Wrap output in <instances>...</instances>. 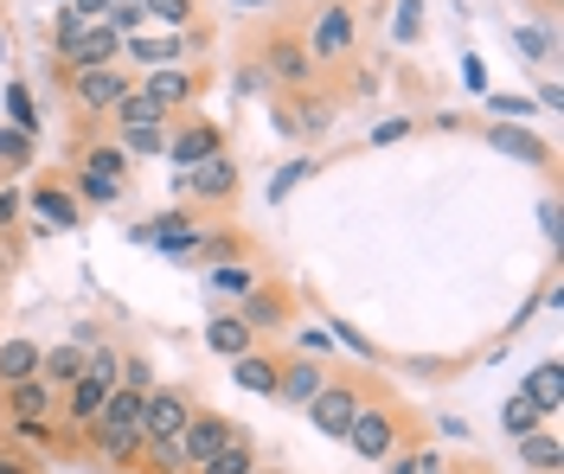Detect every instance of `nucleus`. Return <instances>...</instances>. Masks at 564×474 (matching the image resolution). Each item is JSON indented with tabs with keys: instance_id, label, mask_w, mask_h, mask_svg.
<instances>
[{
	"instance_id": "1",
	"label": "nucleus",
	"mask_w": 564,
	"mask_h": 474,
	"mask_svg": "<svg viewBox=\"0 0 564 474\" xmlns=\"http://www.w3.org/2000/svg\"><path fill=\"white\" fill-rule=\"evenodd\" d=\"M141 398L148 392H109L104 417H97V442H104L109 455H129L141 442Z\"/></svg>"
},
{
	"instance_id": "2",
	"label": "nucleus",
	"mask_w": 564,
	"mask_h": 474,
	"mask_svg": "<svg viewBox=\"0 0 564 474\" xmlns=\"http://www.w3.org/2000/svg\"><path fill=\"white\" fill-rule=\"evenodd\" d=\"M70 97H77L90 115H109L122 97H129V84H122V71H116V65H84V71L70 77Z\"/></svg>"
},
{
	"instance_id": "3",
	"label": "nucleus",
	"mask_w": 564,
	"mask_h": 474,
	"mask_svg": "<svg viewBox=\"0 0 564 474\" xmlns=\"http://www.w3.org/2000/svg\"><path fill=\"white\" fill-rule=\"evenodd\" d=\"M186 417H193V410H186L180 392H154V398H141V437L154 442V449H161V442H180Z\"/></svg>"
},
{
	"instance_id": "4",
	"label": "nucleus",
	"mask_w": 564,
	"mask_h": 474,
	"mask_svg": "<svg viewBox=\"0 0 564 474\" xmlns=\"http://www.w3.org/2000/svg\"><path fill=\"white\" fill-rule=\"evenodd\" d=\"M238 437L225 417H186V430H180V462H193V469H206L212 455L225 449V442Z\"/></svg>"
},
{
	"instance_id": "5",
	"label": "nucleus",
	"mask_w": 564,
	"mask_h": 474,
	"mask_svg": "<svg viewBox=\"0 0 564 474\" xmlns=\"http://www.w3.org/2000/svg\"><path fill=\"white\" fill-rule=\"evenodd\" d=\"M58 52H65L70 65L84 71V65H109V58L122 52V38H116V33L104 26V20H97V26H84V33H70L65 45H58Z\"/></svg>"
},
{
	"instance_id": "6",
	"label": "nucleus",
	"mask_w": 564,
	"mask_h": 474,
	"mask_svg": "<svg viewBox=\"0 0 564 474\" xmlns=\"http://www.w3.org/2000/svg\"><path fill=\"white\" fill-rule=\"evenodd\" d=\"M352 410H359L352 392H327V385H321L315 398H308V417H315V430H327V437H347Z\"/></svg>"
},
{
	"instance_id": "7",
	"label": "nucleus",
	"mask_w": 564,
	"mask_h": 474,
	"mask_svg": "<svg viewBox=\"0 0 564 474\" xmlns=\"http://www.w3.org/2000/svg\"><path fill=\"white\" fill-rule=\"evenodd\" d=\"M347 442L359 449V455H386V449H391V423L379 417V410H352Z\"/></svg>"
},
{
	"instance_id": "8",
	"label": "nucleus",
	"mask_w": 564,
	"mask_h": 474,
	"mask_svg": "<svg viewBox=\"0 0 564 474\" xmlns=\"http://www.w3.org/2000/svg\"><path fill=\"white\" fill-rule=\"evenodd\" d=\"M347 45H352V13L347 7H327L315 26V58H340Z\"/></svg>"
},
{
	"instance_id": "9",
	"label": "nucleus",
	"mask_w": 564,
	"mask_h": 474,
	"mask_svg": "<svg viewBox=\"0 0 564 474\" xmlns=\"http://www.w3.org/2000/svg\"><path fill=\"white\" fill-rule=\"evenodd\" d=\"M148 97H154L161 110L186 103V97H193V71H180V65H154V77H148Z\"/></svg>"
},
{
	"instance_id": "10",
	"label": "nucleus",
	"mask_w": 564,
	"mask_h": 474,
	"mask_svg": "<svg viewBox=\"0 0 564 474\" xmlns=\"http://www.w3.org/2000/svg\"><path fill=\"white\" fill-rule=\"evenodd\" d=\"M116 167H122V154H116V147H109V154H90L84 192H90V199H122V174H116Z\"/></svg>"
},
{
	"instance_id": "11",
	"label": "nucleus",
	"mask_w": 564,
	"mask_h": 474,
	"mask_svg": "<svg viewBox=\"0 0 564 474\" xmlns=\"http://www.w3.org/2000/svg\"><path fill=\"white\" fill-rule=\"evenodd\" d=\"M104 404H109V385L84 378V372L70 378V417H77V423H97V417H104Z\"/></svg>"
},
{
	"instance_id": "12",
	"label": "nucleus",
	"mask_w": 564,
	"mask_h": 474,
	"mask_svg": "<svg viewBox=\"0 0 564 474\" xmlns=\"http://www.w3.org/2000/svg\"><path fill=\"white\" fill-rule=\"evenodd\" d=\"M33 372H39L33 340H7V346H0V378H7V385H20V378H33Z\"/></svg>"
},
{
	"instance_id": "13",
	"label": "nucleus",
	"mask_w": 564,
	"mask_h": 474,
	"mask_svg": "<svg viewBox=\"0 0 564 474\" xmlns=\"http://www.w3.org/2000/svg\"><path fill=\"white\" fill-rule=\"evenodd\" d=\"M193 192H206V199H225V192H231V161H225V154H206V161L193 167Z\"/></svg>"
},
{
	"instance_id": "14",
	"label": "nucleus",
	"mask_w": 564,
	"mask_h": 474,
	"mask_svg": "<svg viewBox=\"0 0 564 474\" xmlns=\"http://www.w3.org/2000/svg\"><path fill=\"white\" fill-rule=\"evenodd\" d=\"M270 71H276L282 84H302V77H308V52H302L295 38H276V45H270Z\"/></svg>"
},
{
	"instance_id": "15",
	"label": "nucleus",
	"mask_w": 564,
	"mask_h": 474,
	"mask_svg": "<svg viewBox=\"0 0 564 474\" xmlns=\"http://www.w3.org/2000/svg\"><path fill=\"white\" fill-rule=\"evenodd\" d=\"M7 404H13V417H20V423H39V417L52 410V398H45V385H33V378H20V385L7 392Z\"/></svg>"
},
{
	"instance_id": "16",
	"label": "nucleus",
	"mask_w": 564,
	"mask_h": 474,
	"mask_svg": "<svg viewBox=\"0 0 564 474\" xmlns=\"http://www.w3.org/2000/svg\"><path fill=\"white\" fill-rule=\"evenodd\" d=\"M33 212L45 224H77V206H70V192H58V186H39V192H33Z\"/></svg>"
},
{
	"instance_id": "17",
	"label": "nucleus",
	"mask_w": 564,
	"mask_h": 474,
	"mask_svg": "<svg viewBox=\"0 0 564 474\" xmlns=\"http://www.w3.org/2000/svg\"><path fill=\"white\" fill-rule=\"evenodd\" d=\"M206 154H218V135H212L206 122H199V129H186V135L174 142V161H180V167H199Z\"/></svg>"
},
{
	"instance_id": "18",
	"label": "nucleus",
	"mask_w": 564,
	"mask_h": 474,
	"mask_svg": "<svg viewBox=\"0 0 564 474\" xmlns=\"http://www.w3.org/2000/svg\"><path fill=\"white\" fill-rule=\"evenodd\" d=\"M161 103H154V97H148V90H129V97H122V103H116V122H122V129H141V122H161Z\"/></svg>"
},
{
	"instance_id": "19",
	"label": "nucleus",
	"mask_w": 564,
	"mask_h": 474,
	"mask_svg": "<svg viewBox=\"0 0 564 474\" xmlns=\"http://www.w3.org/2000/svg\"><path fill=\"white\" fill-rule=\"evenodd\" d=\"M250 469H257V462H250V442H245V437H231L199 474H250Z\"/></svg>"
},
{
	"instance_id": "20",
	"label": "nucleus",
	"mask_w": 564,
	"mask_h": 474,
	"mask_svg": "<svg viewBox=\"0 0 564 474\" xmlns=\"http://www.w3.org/2000/svg\"><path fill=\"white\" fill-rule=\"evenodd\" d=\"M527 398L539 404V410H558V404H564V378H558V365H539V372H532Z\"/></svg>"
},
{
	"instance_id": "21",
	"label": "nucleus",
	"mask_w": 564,
	"mask_h": 474,
	"mask_svg": "<svg viewBox=\"0 0 564 474\" xmlns=\"http://www.w3.org/2000/svg\"><path fill=\"white\" fill-rule=\"evenodd\" d=\"M206 340H212V353H231V360H245L250 328H245V321H212V328H206Z\"/></svg>"
},
{
	"instance_id": "22",
	"label": "nucleus",
	"mask_w": 564,
	"mask_h": 474,
	"mask_svg": "<svg viewBox=\"0 0 564 474\" xmlns=\"http://www.w3.org/2000/svg\"><path fill=\"white\" fill-rule=\"evenodd\" d=\"M276 392L289 404H308L321 392V372H315V365H289V378H276Z\"/></svg>"
},
{
	"instance_id": "23",
	"label": "nucleus",
	"mask_w": 564,
	"mask_h": 474,
	"mask_svg": "<svg viewBox=\"0 0 564 474\" xmlns=\"http://www.w3.org/2000/svg\"><path fill=\"white\" fill-rule=\"evenodd\" d=\"M238 385H245V392H276V365L270 360H238Z\"/></svg>"
},
{
	"instance_id": "24",
	"label": "nucleus",
	"mask_w": 564,
	"mask_h": 474,
	"mask_svg": "<svg viewBox=\"0 0 564 474\" xmlns=\"http://www.w3.org/2000/svg\"><path fill=\"white\" fill-rule=\"evenodd\" d=\"M141 20H161V26H186V13H193V0H135Z\"/></svg>"
},
{
	"instance_id": "25",
	"label": "nucleus",
	"mask_w": 564,
	"mask_h": 474,
	"mask_svg": "<svg viewBox=\"0 0 564 474\" xmlns=\"http://www.w3.org/2000/svg\"><path fill=\"white\" fill-rule=\"evenodd\" d=\"M494 147L500 154H520V161H545V147L532 142V135H520V129H494Z\"/></svg>"
},
{
	"instance_id": "26",
	"label": "nucleus",
	"mask_w": 564,
	"mask_h": 474,
	"mask_svg": "<svg viewBox=\"0 0 564 474\" xmlns=\"http://www.w3.org/2000/svg\"><path fill=\"white\" fill-rule=\"evenodd\" d=\"M39 365H45V378H77V372H84V360H77V346H58V353H39Z\"/></svg>"
},
{
	"instance_id": "27",
	"label": "nucleus",
	"mask_w": 564,
	"mask_h": 474,
	"mask_svg": "<svg viewBox=\"0 0 564 474\" xmlns=\"http://www.w3.org/2000/svg\"><path fill=\"white\" fill-rule=\"evenodd\" d=\"M122 142L135 147V154H161L167 135H161V122H141V129H122Z\"/></svg>"
},
{
	"instance_id": "28",
	"label": "nucleus",
	"mask_w": 564,
	"mask_h": 474,
	"mask_svg": "<svg viewBox=\"0 0 564 474\" xmlns=\"http://www.w3.org/2000/svg\"><path fill=\"white\" fill-rule=\"evenodd\" d=\"M129 52H135L141 65H174V58H180V45H167V38H135Z\"/></svg>"
},
{
	"instance_id": "29",
	"label": "nucleus",
	"mask_w": 564,
	"mask_h": 474,
	"mask_svg": "<svg viewBox=\"0 0 564 474\" xmlns=\"http://www.w3.org/2000/svg\"><path fill=\"white\" fill-rule=\"evenodd\" d=\"M7 115H13V129H20V135L39 122V115H33V97H26L20 84H7Z\"/></svg>"
},
{
	"instance_id": "30",
	"label": "nucleus",
	"mask_w": 564,
	"mask_h": 474,
	"mask_svg": "<svg viewBox=\"0 0 564 474\" xmlns=\"http://www.w3.org/2000/svg\"><path fill=\"white\" fill-rule=\"evenodd\" d=\"M532 423H539V404H532V398H513V404H507V430H513V437H527Z\"/></svg>"
},
{
	"instance_id": "31",
	"label": "nucleus",
	"mask_w": 564,
	"mask_h": 474,
	"mask_svg": "<svg viewBox=\"0 0 564 474\" xmlns=\"http://www.w3.org/2000/svg\"><path fill=\"white\" fill-rule=\"evenodd\" d=\"M527 462H532V469H558V442H552V437H532L527 442Z\"/></svg>"
},
{
	"instance_id": "32",
	"label": "nucleus",
	"mask_w": 564,
	"mask_h": 474,
	"mask_svg": "<svg viewBox=\"0 0 564 474\" xmlns=\"http://www.w3.org/2000/svg\"><path fill=\"white\" fill-rule=\"evenodd\" d=\"M84 378H97V385H109V392H116V378H122V365L109 360V353H97V360L84 365Z\"/></svg>"
},
{
	"instance_id": "33",
	"label": "nucleus",
	"mask_w": 564,
	"mask_h": 474,
	"mask_svg": "<svg viewBox=\"0 0 564 474\" xmlns=\"http://www.w3.org/2000/svg\"><path fill=\"white\" fill-rule=\"evenodd\" d=\"M109 7H116V0H70V13H77L84 26H90V20H109Z\"/></svg>"
},
{
	"instance_id": "34",
	"label": "nucleus",
	"mask_w": 564,
	"mask_h": 474,
	"mask_svg": "<svg viewBox=\"0 0 564 474\" xmlns=\"http://www.w3.org/2000/svg\"><path fill=\"white\" fill-rule=\"evenodd\" d=\"M520 38V52H527V58H539V52H545V33H513Z\"/></svg>"
},
{
	"instance_id": "35",
	"label": "nucleus",
	"mask_w": 564,
	"mask_h": 474,
	"mask_svg": "<svg viewBox=\"0 0 564 474\" xmlns=\"http://www.w3.org/2000/svg\"><path fill=\"white\" fill-rule=\"evenodd\" d=\"M404 474H443V462L436 455H417V462H404Z\"/></svg>"
},
{
	"instance_id": "36",
	"label": "nucleus",
	"mask_w": 564,
	"mask_h": 474,
	"mask_svg": "<svg viewBox=\"0 0 564 474\" xmlns=\"http://www.w3.org/2000/svg\"><path fill=\"white\" fill-rule=\"evenodd\" d=\"M0 154H26V135H7L0 129Z\"/></svg>"
},
{
	"instance_id": "37",
	"label": "nucleus",
	"mask_w": 564,
	"mask_h": 474,
	"mask_svg": "<svg viewBox=\"0 0 564 474\" xmlns=\"http://www.w3.org/2000/svg\"><path fill=\"white\" fill-rule=\"evenodd\" d=\"M13 212H20V199H13V192H0V224L13 219Z\"/></svg>"
},
{
	"instance_id": "38",
	"label": "nucleus",
	"mask_w": 564,
	"mask_h": 474,
	"mask_svg": "<svg viewBox=\"0 0 564 474\" xmlns=\"http://www.w3.org/2000/svg\"><path fill=\"white\" fill-rule=\"evenodd\" d=\"M0 474H20V469H13V462H0Z\"/></svg>"
},
{
	"instance_id": "39",
	"label": "nucleus",
	"mask_w": 564,
	"mask_h": 474,
	"mask_svg": "<svg viewBox=\"0 0 564 474\" xmlns=\"http://www.w3.org/2000/svg\"><path fill=\"white\" fill-rule=\"evenodd\" d=\"M250 474H257V469H250Z\"/></svg>"
}]
</instances>
